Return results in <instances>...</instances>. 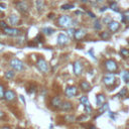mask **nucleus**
Instances as JSON below:
<instances>
[{"label":"nucleus","instance_id":"1","mask_svg":"<svg viewBox=\"0 0 129 129\" xmlns=\"http://www.w3.org/2000/svg\"><path fill=\"white\" fill-rule=\"evenodd\" d=\"M55 25L57 27H59V28L69 29L73 25V19H72V17L70 15H67V14L59 15L55 20Z\"/></svg>","mask_w":129,"mask_h":129},{"label":"nucleus","instance_id":"2","mask_svg":"<svg viewBox=\"0 0 129 129\" xmlns=\"http://www.w3.org/2000/svg\"><path fill=\"white\" fill-rule=\"evenodd\" d=\"M35 66H36L37 70H38L41 74L46 75V74L49 73V63L46 61V59H45L42 55H40V56L37 58V60H36V62H35Z\"/></svg>","mask_w":129,"mask_h":129},{"label":"nucleus","instance_id":"3","mask_svg":"<svg viewBox=\"0 0 129 129\" xmlns=\"http://www.w3.org/2000/svg\"><path fill=\"white\" fill-rule=\"evenodd\" d=\"M8 63H9V67L12 70H14L15 72H22V71H24V63L18 57H12V58H10L9 61H8Z\"/></svg>","mask_w":129,"mask_h":129},{"label":"nucleus","instance_id":"4","mask_svg":"<svg viewBox=\"0 0 129 129\" xmlns=\"http://www.w3.org/2000/svg\"><path fill=\"white\" fill-rule=\"evenodd\" d=\"M104 67H105V70L109 73H114L118 70V63L116 62V60H114L112 58L106 59L104 62Z\"/></svg>","mask_w":129,"mask_h":129},{"label":"nucleus","instance_id":"5","mask_svg":"<svg viewBox=\"0 0 129 129\" xmlns=\"http://www.w3.org/2000/svg\"><path fill=\"white\" fill-rule=\"evenodd\" d=\"M16 8L17 10L21 13V14H27L29 11V4L26 0H22V1H17L16 2Z\"/></svg>","mask_w":129,"mask_h":129},{"label":"nucleus","instance_id":"6","mask_svg":"<svg viewBox=\"0 0 129 129\" xmlns=\"http://www.w3.org/2000/svg\"><path fill=\"white\" fill-rule=\"evenodd\" d=\"M3 32H4L6 35L11 36V37H17V36H19V35L22 34L21 29L16 28V27H9V26L6 27V28L3 30Z\"/></svg>","mask_w":129,"mask_h":129},{"label":"nucleus","instance_id":"7","mask_svg":"<svg viewBox=\"0 0 129 129\" xmlns=\"http://www.w3.org/2000/svg\"><path fill=\"white\" fill-rule=\"evenodd\" d=\"M73 71H74L75 76H77V77L81 76L83 74V71H84V64H83V62L81 60H79V59L75 60L73 62Z\"/></svg>","mask_w":129,"mask_h":129},{"label":"nucleus","instance_id":"8","mask_svg":"<svg viewBox=\"0 0 129 129\" xmlns=\"http://www.w3.org/2000/svg\"><path fill=\"white\" fill-rule=\"evenodd\" d=\"M17 99V95H16V92L14 90H11V89H7L5 91V95H4V100L7 102V103H12V102H15Z\"/></svg>","mask_w":129,"mask_h":129},{"label":"nucleus","instance_id":"9","mask_svg":"<svg viewBox=\"0 0 129 129\" xmlns=\"http://www.w3.org/2000/svg\"><path fill=\"white\" fill-rule=\"evenodd\" d=\"M61 103H62V100L59 96H53V97L50 98L49 106L54 110H59L60 106H61Z\"/></svg>","mask_w":129,"mask_h":129},{"label":"nucleus","instance_id":"10","mask_svg":"<svg viewBox=\"0 0 129 129\" xmlns=\"http://www.w3.org/2000/svg\"><path fill=\"white\" fill-rule=\"evenodd\" d=\"M102 81H103V83H104L105 86L112 87L116 83V78H115V76L113 74H107V75H105L103 77V80Z\"/></svg>","mask_w":129,"mask_h":129},{"label":"nucleus","instance_id":"11","mask_svg":"<svg viewBox=\"0 0 129 129\" xmlns=\"http://www.w3.org/2000/svg\"><path fill=\"white\" fill-rule=\"evenodd\" d=\"M79 93L78 91V88L76 86H67L66 89H64V95L67 96V98H74L75 96H77Z\"/></svg>","mask_w":129,"mask_h":129},{"label":"nucleus","instance_id":"12","mask_svg":"<svg viewBox=\"0 0 129 129\" xmlns=\"http://www.w3.org/2000/svg\"><path fill=\"white\" fill-rule=\"evenodd\" d=\"M69 42H70V38H69V36L67 34H64V33H58L57 38H56V43L59 46L68 45Z\"/></svg>","mask_w":129,"mask_h":129},{"label":"nucleus","instance_id":"13","mask_svg":"<svg viewBox=\"0 0 129 129\" xmlns=\"http://www.w3.org/2000/svg\"><path fill=\"white\" fill-rule=\"evenodd\" d=\"M8 23L11 26H17V25H20L21 20H20V18H19L18 15H16V14H10L8 16Z\"/></svg>","mask_w":129,"mask_h":129},{"label":"nucleus","instance_id":"14","mask_svg":"<svg viewBox=\"0 0 129 129\" xmlns=\"http://www.w3.org/2000/svg\"><path fill=\"white\" fill-rule=\"evenodd\" d=\"M86 35H87V31H86L85 29H83V28H79V29H77V30L75 31V34H74V38H75L76 40L80 41V40L84 39Z\"/></svg>","mask_w":129,"mask_h":129},{"label":"nucleus","instance_id":"15","mask_svg":"<svg viewBox=\"0 0 129 129\" xmlns=\"http://www.w3.org/2000/svg\"><path fill=\"white\" fill-rule=\"evenodd\" d=\"M73 108H74V104L72 102H70V101H62L59 110L64 111V112H70V111L73 110Z\"/></svg>","mask_w":129,"mask_h":129},{"label":"nucleus","instance_id":"16","mask_svg":"<svg viewBox=\"0 0 129 129\" xmlns=\"http://www.w3.org/2000/svg\"><path fill=\"white\" fill-rule=\"evenodd\" d=\"M108 28L111 32H116L117 30H119L120 28V23L118 21H115V20H112L109 24H108Z\"/></svg>","mask_w":129,"mask_h":129},{"label":"nucleus","instance_id":"17","mask_svg":"<svg viewBox=\"0 0 129 129\" xmlns=\"http://www.w3.org/2000/svg\"><path fill=\"white\" fill-rule=\"evenodd\" d=\"M79 86H80V89L83 91V92H89L90 90H91V85H90V83L89 82H87V81H81L80 83H79Z\"/></svg>","mask_w":129,"mask_h":129},{"label":"nucleus","instance_id":"18","mask_svg":"<svg viewBox=\"0 0 129 129\" xmlns=\"http://www.w3.org/2000/svg\"><path fill=\"white\" fill-rule=\"evenodd\" d=\"M106 102V97L104 94H98L96 96V104L98 106H102L103 104H105Z\"/></svg>","mask_w":129,"mask_h":129},{"label":"nucleus","instance_id":"19","mask_svg":"<svg viewBox=\"0 0 129 129\" xmlns=\"http://www.w3.org/2000/svg\"><path fill=\"white\" fill-rule=\"evenodd\" d=\"M15 77V71L14 70H8L4 73V78L6 80H12Z\"/></svg>","mask_w":129,"mask_h":129},{"label":"nucleus","instance_id":"20","mask_svg":"<svg viewBox=\"0 0 129 129\" xmlns=\"http://www.w3.org/2000/svg\"><path fill=\"white\" fill-rule=\"evenodd\" d=\"M35 7L38 12L42 11L44 9V1L43 0H35Z\"/></svg>","mask_w":129,"mask_h":129},{"label":"nucleus","instance_id":"21","mask_svg":"<svg viewBox=\"0 0 129 129\" xmlns=\"http://www.w3.org/2000/svg\"><path fill=\"white\" fill-rule=\"evenodd\" d=\"M41 32L45 35H51L55 32V29L54 28H51V27H43L41 29Z\"/></svg>","mask_w":129,"mask_h":129},{"label":"nucleus","instance_id":"22","mask_svg":"<svg viewBox=\"0 0 129 129\" xmlns=\"http://www.w3.org/2000/svg\"><path fill=\"white\" fill-rule=\"evenodd\" d=\"M109 8H111V9H112L113 11H115V12H120L119 7H118V4H117L116 1H111V2L109 3Z\"/></svg>","mask_w":129,"mask_h":129},{"label":"nucleus","instance_id":"23","mask_svg":"<svg viewBox=\"0 0 129 129\" xmlns=\"http://www.w3.org/2000/svg\"><path fill=\"white\" fill-rule=\"evenodd\" d=\"M93 27L95 30H101L102 25H101V20L100 19H95L94 23H93Z\"/></svg>","mask_w":129,"mask_h":129},{"label":"nucleus","instance_id":"24","mask_svg":"<svg viewBox=\"0 0 129 129\" xmlns=\"http://www.w3.org/2000/svg\"><path fill=\"white\" fill-rule=\"evenodd\" d=\"M100 37H101V39H103V40H108V39L111 37V35H110V33H109L108 31H102V32L100 33Z\"/></svg>","mask_w":129,"mask_h":129},{"label":"nucleus","instance_id":"25","mask_svg":"<svg viewBox=\"0 0 129 129\" xmlns=\"http://www.w3.org/2000/svg\"><path fill=\"white\" fill-rule=\"evenodd\" d=\"M121 76H122V80L125 83H129V72L128 71H123Z\"/></svg>","mask_w":129,"mask_h":129},{"label":"nucleus","instance_id":"26","mask_svg":"<svg viewBox=\"0 0 129 129\" xmlns=\"http://www.w3.org/2000/svg\"><path fill=\"white\" fill-rule=\"evenodd\" d=\"M119 52L123 57H129V49L128 48H121Z\"/></svg>","mask_w":129,"mask_h":129},{"label":"nucleus","instance_id":"27","mask_svg":"<svg viewBox=\"0 0 129 129\" xmlns=\"http://www.w3.org/2000/svg\"><path fill=\"white\" fill-rule=\"evenodd\" d=\"M74 7H75L74 4H72V3H66V4L61 5L60 9H62V10H70V9H72V8H74Z\"/></svg>","mask_w":129,"mask_h":129},{"label":"nucleus","instance_id":"28","mask_svg":"<svg viewBox=\"0 0 129 129\" xmlns=\"http://www.w3.org/2000/svg\"><path fill=\"white\" fill-rule=\"evenodd\" d=\"M5 87H4V85L3 84H1L0 83V100H2V99H4V95H5Z\"/></svg>","mask_w":129,"mask_h":129},{"label":"nucleus","instance_id":"29","mask_svg":"<svg viewBox=\"0 0 129 129\" xmlns=\"http://www.w3.org/2000/svg\"><path fill=\"white\" fill-rule=\"evenodd\" d=\"M126 94H127V89L126 88H123L117 95H116V97H119V98H123V97H125L126 96Z\"/></svg>","mask_w":129,"mask_h":129},{"label":"nucleus","instance_id":"30","mask_svg":"<svg viewBox=\"0 0 129 129\" xmlns=\"http://www.w3.org/2000/svg\"><path fill=\"white\" fill-rule=\"evenodd\" d=\"M80 102H81L83 105H87V104H89V99H88L87 96H82V97L80 98Z\"/></svg>","mask_w":129,"mask_h":129},{"label":"nucleus","instance_id":"31","mask_svg":"<svg viewBox=\"0 0 129 129\" xmlns=\"http://www.w3.org/2000/svg\"><path fill=\"white\" fill-rule=\"evenodd\" d=\"M101 108L99 109V112L100 113H103V112H105V111H107L108 110V108H109V105L107 104V103H105V104H103L102 106H100Z\"/></svg>","mask_w":129,"mask_h":129},{"label":"nucleus","instance_id":"32","mask_svg":"<svg viewBox=\"0 0 129 129\" xmlns=\"http://www.w3.org/2000/svg\"><path fill=\"white\" fill-rule=\"evenodd\" d=\"M84 107H85V112L86 113H88V114H91V112H92V107H91V105H90V103L89 104H87V105H84Z\"/></svg>","mask_w":129,"mask_h":129},{"label":"nucleus","instance_id":"33","mask_svg":"<svg viewBox=\"0 0 129 129\" xmlns=\"http://www.w3.org/2000/svg\"><path fill=\"white\" fill-rule=\"evenodd\" d=\"M6 27H8L7 22H5V21H3V20H0V29L4 30Z\"/></svg>","mask_w":129,"mask_h":129},{"label":"nucleus","instance_id":"34","mask_svg":"<svg viewBox=\"0 0 129 129\" xmlns=\"http://www.w3.org/2000/svg\"><path fill=\"white\" fill-rule=\"evenodd\" d=\"M111 21H112V19H111L110 16H106V17L103 18V22H104V24H107V25H108Z\"/></svg>","mask_w":129,"mask_h":129},{"label":"nucleus","instance_id":"35","mask_svg":"<svg viewBox=\"0 0 129 129\" xmlns=\"http://www.w3.org/2000/svg\"><path fill=\"white\" fill-rule=\"evenodd\" d=\"M87 14H88V15H89V16H90L91 18H96V15H95V14H94L93 12H91V11H89V10L87 11Z\"/></svg>","mask_w":129,"mask_h":129},{"label":"nucleus","instance_id":"36","mask_svg":"<svg viewBox=\"0 0 129 129\" xmlns=\"http://www.w3.org/2000/svg\"><path fill=\"white\" fill-rule=\"evenodd\" d=\"M122 21L125 22V21H129V15H126V16H122Z\"/></svg>","mask_w":129,"mask_h":129},{"label":"nucleus","instance_id":"37","mask_svg":"<svg viewBox=\"0 0 129 129\" xmlns=\"http://www.w3.org/2000/svg\"><path fill=\"white\" fill-rule=\"evenodd\" d=\"M75 31H76L75 29H73V28H69V34H70L71 36L75 34Z\"/></svg>","mask_w":129,"mask_h":129},{"label":"nucleus","instance_id":"38","mask_svg":"<svg viewBox=\"0 0 129 129\" xmlns=\"http://www.w3.org/2000/svg\"><path fill=\"white\" fill-rule=\"evenodd\" d=\"M5 118V113L2 111V110H0V120H2V119H4Z\"/></svg>","mask_w":129,"mask_h":129},{"label":"nucleus","instance_id":"39","mask_svg":"<svg viewBox=\"0 0 129 129\" xmlns=\"http://www.w3.org/2000/svg\"><path fill=\"white\" fill-rule=\"evenodd\" d=\"M0 129H12V128L10 126H8V125H3V126L0 127Z\"/></svg>","mask_w":129,"mask_h":129},{"label":"nucleus","instance_id":"40","mask_svg":"<svg viewBox=\"0 0 129 129\" xmlns=\"http://www.w3.org/2000/svg\"><path fill=\"white\" fill-rule=\"evenodd\" d=\"M19 98L21 99V101H22V102H23V104L25 105V99H24V97H23L22 95H20V96H19Z\"/></svg>","mask_w":129,"mask_h":129},{"label":"nucleus","instance_id":"41","mask_svg":"<svg viewBox=\"0 0 129 129\" xmlns=\"http://www.w3.org/2000/svg\"><path fill=\"white\" fill-rule=\"evenodd\" d=\"M107 8H108L107 6H103V7H102V8L100 9V11H101V12H103V11H105V10H107Z\"/></svg>","mask_w":129,"mask_h":129},{"label":"nucleus","instance_id":"42","mask_svg":"<svg viewBox=\"0 0 129 129\" xmlns=\"http://www.w3.org/2000/svg\"><path fill=\"white\" fill-rule=\"evenodd\" d=\"M0 7H2V9H5V8H6V4H4V3H0Z\"/></svg>","mask_w":129,"mask_h":129},{"label":"nucleus","instance_id":"43","mask_svg":"<svg viewBox=\"0 0 129 129\" xmlns=\"http://www.w3.org/2000/svg\"><path fill=\"white\" fill-rule=\"evenodd\" d=\"M104 1H105V0H96V2H97V3H103Z\"/></svg>","mask_w":129,"mask_h":129},{"label":"nucleus","instance_id":"44","mask_svg":"<svg viewBox=\"0 0 129 129\" xmlns=\"http://www.w3.org/2000/svg\"><path fill=\"white\" fill-rule=\"evenodd\" d=\"M80 1H81L82 3H87V2L89 1V0H80Z\"/></svg>","mask_w":129,"mask_h":129},{"label":"nucleus","instance_id":"45","mask_svg":"<svg viewBox=\"0 0 129 129\" xmlns=\"http://www.w3.org/2000/svg\"><path fill=\"white\" fill-rule=\"evenodd\" d=\"M90 129H97V128H96L95 126H91V127H90Z\"/></svg>","mask_w":129,"mask_h":129},{"label":"nucleus","instance_id":"46","mask_svg":"<svg viewBox=\"0 0 129 129\" xmlns=\"http://www.w3.org/2000/svg\"><path fill=\"white\" fill-rule=\"evenodd\" d=\"M89 1H91V2H93V3H95V2H96V0H89Z\"/></svg>","mask_w":129,"mask_h":129},{"label":"nucleus","instance_id":"47","mask_svg":"<svg viewBox=\"0 0 129 129\" xmlns=\"http://www.w3.org/2000/svg\"><path fill=\"white\" fill-rule=\"evenodd\" d=\"M17 129H25V128H22V127H18Z\"/></svg>","mask_w":129,"mask_h":129},{"label":"nucleus","instance_id":"48","mask_svg":"<svg viewBox=\"0 0 129 129\" xmlns=\"http://www.w3.org/2000/svg\"><path fill=\"white\" fill-rule=\"evenodd\" d=\"M17 1H22V0H17Z\"/></svg>","mask_w":129,"mask_h":129}]
</instances>
